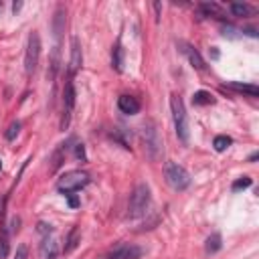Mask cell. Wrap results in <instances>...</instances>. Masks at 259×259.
Returning <instances> with one entry per match:
<instances>
[{"mask_svg":"<svg viewBox=\"0 0 259 259\" xmlns=\"http://www.w3.org/2000/svg\"><path fill=\"white\" fill-rule=\"evenodd\" d=\"M142 142H144L146 156H148L152 162H158V160L162 158L164 144H162V138H160V132H158L156 121L148 119V121L142 125Z\"/></svg>","mask_w":259,"mask_h":259,"instance_id":"6da1fadb","label":"cell"},{"mask_svg":"<svg viewBox=\"0 0 259 259\" xmlns=\"http://www.w3.org/2000/svg\"><path fill=\"white\" fill-rule=\"evenodd\" d=\"M152 204V194H150V186L146 182H140L132 196H130V204H127V219H142L148 214Z\"/></svg>","mask_w":259,"mask_h":259,"instance_id":"7a4b0ae2","label":"cell"},{"mask_svg":"<svg viewBox=\"0 0 259 259\" xmlns=\"http://www.w3.org/2000/svg\"><path fill=\"white\" fill-rule=\"evenodd\" d=\"M170 111H172V121H174L176 136L182 142H188V115H186V109H184V103H182L180 95H176V93L170 95Z\"/></svg>","mask_w":259,"mask_h":259,"instance_id":"3957f363","label":"cell"},{"mask_svg":"<svg viewBox=\"0 0 259 259\" xmlns=\"http://www.w3.org/2000/svg\"><path fill=\"white\" fill-rule=\"evenodd\" d=\"M164 178L168 182L170 188L174 190H186L190 186V174L184 166H180L178 162H166L164 166Z\"/></svg>","mask_w":259,"mask_h":259,"instance_id":"277c9868","label":"cell"},{"mask_svg":"<svg viewBox=\"0 0 259 259\" xmlns=\"http://www.w3.org/2000/svg\"><path fill=\"white\" fill-rule=\"evenodd\" d=\"M87 184H89V174L87 172H83V170H71V172H67V174H63L59 178L57 188L61 192H65V196H67V194H73V192L81 190Z\"/></svg>","mask_w":259,"mask_h":259,"instance_id":"5b68a950","label":"cell"},{"mask_svg":"<svg viewBox=\"0 0 259 259\" xmlns=\"http://www.w3.org/2000/svg\"><path fill=\"white\" fill-rule=\"evenodd\" d=\"M38 59H40V36L38 32H30L28 34V42H26V53H24V71L30 77L36 67H38Z\"/></svg>","mask_w":259,"mask_h":259,"instance_id":"8992f818","label":"cell"},{"mask_svg":"<svg viewBox=\"0 0 259 259\" xmlns=\"http://www.w3.org/2000/svg\"><path fill=\"white\" fill-rule=\"evenodd\" d=\"M73 107H75V87H73V77H67L65 87H63V117H61V130H67V127H69Z\"/></svg>","mask_w":259,"mask_h":259,"instance_id":"52a82bcc","label":"cell"},{"mask_svg":"<svg viewBox=\"0 0 259 259\" xmlns=\"http://www.w3.org/2000/svg\"><path fill=\"white\" fill-rule=\"evenodd\" d=\"M144 255V249L134 243H119L113 249L107 251V259H140Z\"/></svg>","mask_w":259,"mask_h":259,"instance_id":"ba28073f","label":"cell"},{"mask_svg":"<svg viewBox=\"0 0 259 259\" xmlns=\"http://www.w3.org/2000/svg\"><path fill=\"white\" fill-rule=\"evenodd\" d=\"M83 65V53H81V45H79V38L73 36L71 40V61H69V77H73Z\"/></svg>","mask_w":259,"mask_h":259,"instance_id":"9c48e42d","label":"cell"},{"mask_svg":"<svg viewBox=\"0 0 259 259\" xmlns=\"http://www.w3.org/2000/svg\"><path fill=\"white\" fill-rule=\"evenodd\" d=\"M117 107L121 113H127V115H136L140 111V101L134 97V95H119L117 99Z\"/></svg>","mask_w":259,"mask_h":259,"instance_id":"30bf717a","label":"cell"},{"mask_svg":"<svg viewBox=\"0 0 259 259\" xmlns=\"http://www.w3.org/2000/svg\"><path fill=\"white\" fill-rule=\"evenodd\" d=\"M57 253H59L57 239L53 235H45L42 237V243H40V255H42V259H57Z\"/></svg>","mask_w":259,"mask_h":259,"instance_id":"8fae6325","label":"cell"},{"mask_svg":"<svg viewBox=\"0 0 259 259\" xmlns=\"http://www.w3.org/2000/svg\"><path fill=\"white\" fill-rule=\"evenodd\" d=\"M180 51L188 57V61H190V65L196 69V71H204V61H202V57H200V53L194 49V47H190V45H186V42H180Z\"/></svg>","mask_w":259,"mask_h":259,"instance_id":"7c38bea8","label":"cell"},{"mask_svg":"<svg viewBox=\"0 0 259 259\" xmlns=\"http://www.w3.org/2000/svg\"><path fill=\"white\" fill-rule=\"evenodd\" d=\"M65 22H67V18H65V8L59 6L57 12H55V16H53V34H55V38H57V45H59V40H61L63 30H65Z\"/></svg>","mask_w":259,"mask_h":259,"instance_id":"4fadbf2b","label":"cell"},{"mask_svg":"<svg viewBox=\"0 0 259 259\" xmlns=\"http://www.w3.org/2000/svg\"><path fill=\"white\" fill-rule=\"evenodd\" d=\"M59 67H61V51H59V45H55V49L51 53V61H49V71H47V77L51 81H55V77L59 73Z\"/></svg>","mask_w":259,"mask_h":259,"instance_id":"5bb4252c","label":"cell"},{"mask_svg":"<svg viewBox=\"0 0 259 259\" xmlns=\"http://www.w3.org/2000/svg\"><path fill=\"white\" fill-rule=\"evenodd\" d=\"M111 67H113L117 73L123 71V49H121V42H119V40L115 42V47H113V51H111Z\"/></svg>","mask_w":259,"mask_h":259,"instance_id":"9a60e30c","label":"cell"},{"mask_svg":"<svg viewBox=\"0 0 259 259\" xmlns=\"http://www.w3.org/2000/svg\"><path fill=\"white\" fill-rule=\"evenodd\" d=\"M231 89H235V91H239V93H247V95H251V97H257L259 95V87L257 85H247V83H237V81H231V83H227Z\"/></svg>","mask_w":259,"mask_h":259,"instance_id":"2e32d148","label":"cell"},{"mask_svg":"<svg viewBox=\"0 0 259 259\" xmlns=\"http://www.w3.org/2000/svg\"><path fill=\"white\" fill-rule=\"evenodd\" d=\"M10 253V243H8V229L4 223H0V259H6Z\"/></svg>","mask_w":259,"mask_h":259,"instance_id":"e0dca14e","label":"cell"},{"mask_svg":"<svg viewBox=\"0 0 259 259\" xmlns=\"http://www.w3.org/2000/svg\"><path fill=\"white\" fill-rule=\"evenodd\" d=\"M192 103L194 105H210V103H214V97L208 93V91H196L194 95H192Z\"/></svg>","mask_w":259,"mask_h":259,"instance_id":"ac0fdd59","label":"cell"},{"mask_svg":"<svg viewBox=\"0 0 259 259\" xmlns=\"http://www.w3.org/2000/svg\"><path fill=\"white\" fill-rule=\"evenodd\" d=\"M200 10L204 12V16H214V18H221V16H223L221 6L214 4V2H202V4H200Z\"/></svg>","mask_w":259,"mask_h":259,"instance_id":"d6986e66","label":"cell"},{"mask_svg":"<svg viewBox=\"0 0 259 259\" xmlns=\"http://www.w3.org/2000/svg\"><path fill=\"white\" fill-rule=\"evenodd\" d=\"M79 239H81V235H79V229L77 227H73L71 229V233H69V237H67V245H65V253H71L77 245H79Z\"/></svg>","mask_w":259,"mask_h":259,"instance_id":"ffe728a7","label":"cell"},{"mask_svg":"<svg viewBox=\"0 0 259 259\" xmlns=\"http://www.w3.org/2000/svg\"><path fill=\"white\" fill-rule=\"evenodd\" d=\"M206 253H217L221 247H223V239H221V235L219 233H212L208 239H206Z\"/></svg>","mask_w":259,"mask_h":259,"instance_id":"44dd1931","label":"cell"},{"mask_svg":"<svg viewBox=\"0 0 259 259\" xmlns=\"http://www.w3.org/2000/svg\"><path fill=\"white\" fill-rule=\"evenodd\" d=\"M231 12L235 14V16H249L251 12H253V8L249 6V4H241V2H233L231 4Z\"/></svg>","mask_w":259,"mask_h":259,"instance_id":"7402d4cb","label":"cell"},{"mask_svg":"<svg viewBox=\"0 0 259 259\" xmlns=\"http://www.w3.org/2000/svg\"><path fill=\"white\" fill-rule=\"evenodd\" d=\"M231 142H233V140H231L229 136H217L214 142H212V146H214L217 152H225V150L231 146Z\"/></svg>","mask_w":259,"mask_h":259,"instance_id":"603a6c76","label":"cell"},{"mask_svg":"<svg viewBox=\"0 0 259 259\" xmlns=\"http://www.w3.org/2000/svg\"><path fill=\"white\" fill-rule=\"evenodd\" d=\"M249 186H251V178H249V176H241L239 180L233 182L231 188H233V192H239V190H245V188H249Z\"/></svg>","mask_w":259,"mask_h":259,"instance_id":"cb8c5ba5","label":"cell"},{"mask_svg":"<svg viewBox=\"0 0 259 259\" xmlns=\"http://www.w3.org/2000/svg\"><path fill=\"white\" fill-rule=\"evenodd\" d=\"M18 132H20V121H12V123L8 125V130H6V134H4V136H6V140H8V142H12V140L18 136Z\"/></svg>","mask_w":259,"mask_h":259,"instance_id":"d4e9b609","label":"cell"},{"mask_svg":"<svg viewBox=\"0 0 259 259\" xmlns=\"http://www.w3.org/2000/svg\"><path fill=\"white\" fill-rule=\"evenodd\" d=\"M14 259H28V247H26L24 243L16 247V255H14Z\"/></svg>","mask_w":259,"mask_h":259,"instance_id":"484cf974","label":"cell"},{"mask_svg":"<svg viewBox=\"0 0 259 259\" xmlns=\"http://www.w3.org/2000/svg\"><path fill=\"white\" fill-rule=\"evenodd\" d=\"M38 233H40V235H51V233H53V227L47 225V223H38Z\"/></svg>","mask_w":259,"mask_h":259,"instance_id":"4316f807","label":"cell"},{"mask_svg":"<svg viewBox=\"0 0 259 259\" xmlns=\"http://www.w3.org/2000/svg\"><path fill=\"white\" fill-rule=\"evenodd\" d=\"M75 154H77V158L85 160V148H83V144H77V148H75Z\"/></svg>","mask_w":259,"mask_h":259,"instance_id":"83f0119b","label":"cell"},{"mask_svg":"<svg viewBox=\"0 0 259 259\" xmlns=\"http://www.w3.org/2000/svg\"><path fill=\"white\" fill-rule=\"evenodd\" d=\"M18 225H20V219H18V217H12V221H10V231L16 233V231H18Z\"/></svg>","mask_w":259,"mask_h":259,"instance_id":"f1b7e54d","label":"cell"},{"mask_svg":"<svg viewBox=\"0 0 259 259\" xmlns=\"http://www.w3.org/2000/svg\"><path fill=\"white\" fill-rule=\"evenodd\" d=\"M67 196H69V204H71V206H73V208H75V206H77V204H79V200H77V198H75V196H71V194H67Z\"/></svg>","mask_w":259,"mask_h":259,"instance_id":"f546056e","label":"cell"},{"mask_svg":"<svg viewBox=\"0 0 259 259\" xmlns=\"http://www.w3.org/2000/svg\"><path fill=\"white\" fill-rule=\"evenodd\" d=\"M20 8H22V2H14V4H12V12H18Z\"/></svg>","mask_w":259,"mask_h":259,"instance_id":"4dcf8cb0","label":"cell"},{"mask_svg":"<svg viewBox=\"0 0 259 259\" xmlns=\"http://www.w3.org/2000/svg\"><path fill=\"white\" fill-rule=\"evenodd\" d=\"M257 158H259V154H257V152H253V154H251V156H249V162H255V160H257Z\"/></svg>","mask_w":259,"mask_h":259,"instance_id":"1f68e13d","label":"cell"},{"mask_svg":"<svg viewBox=\"0 0 259 259\" xmlns=\"http://www.w3.org/2000/svg\"><path fill=\"white\" fill-rule=\"evenodd\" d=\"M0 170H2V160H0Z\"/></svg>","mask_w":259,"mask_h":259,"instance_id":"d6a6232c","label":"cell"}]
</instances>
